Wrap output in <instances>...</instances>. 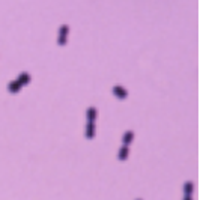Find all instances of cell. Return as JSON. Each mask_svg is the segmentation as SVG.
Here are the masks:
<instances>
[{
	"label": "cell",
	"instance_id": "1",
	"mask_svg": "<svg viewBox=\"0 0 200 200\" xmlns=\"http://www.w3.org/2000/svg\"><path fill=\"white\" fill-rule=\"evenodd\" d=\"M68 33H69V26L68 24H62L60 29H59V38H57V44L60 47L66 45V42H68Z\"/></svg>",
	"mask_w": 200,
	"mask_h": 200
},
{
	"label": "cell",
	"instance_id": "3",
	"mask_svg": "<svg viewBox=\"0 0 200 200\" xmlns=\"http://www.w3.org/2000/svg\"><path fill=\"white\" fill-rule=\"evenodd\" d=\"M113 93H115V96L116 98H119V99H125L126 96H128V92H126V89H123L122 86H115L113 87Z\"/></svg>",
	"mask_w": 200,
	"mask_h": 200
},
{
	"label": "cell",
	"instance_id": "6",
	"mask_svg": "<svg viewBox=\"0 0 200 200\" xmlns=\"http://www.w3.org/2000/svg\"><path fill=\"white\" fill-rule=\"evenodd\" d=\"M132 138H134V132H132V131H126V132L123 134V137H122L123 146H128V145L132 142Z\"/></svg>",
	"mask_w": 200,
	"mask_h": 200
},
{
	"label": "cell",
	"instance_id": "5",
	"mask_svg": "<svg viewBox=\"0 0 200 200\" xmlns=\"http://www.w3.org/2000/svg\"><path fill=\"white\" fill-rule=\"evenodd\" d=\"M17 80L20 81V84L21 86H26V84H29L30 80H32V77H30V74L29 72H21L20 75H18V78Z\"/></svg>",
	"mask_w": 200,
	"mask_h": 200
},
{
	"label": "cell",
	"instance_id": "2",
	"mask_svg": "<svg viewBox=\"0 0 200 200\" xmlns=\"http://www.w3.org/2000/svg\"><path fill=\"white\" fill-rule=\"evenodd\" d=\"M95 134H96V126H95V122H87V123H86V132H84L86 138H93V137H95Z\"/></svg>",
	"mask_w": 200,
	"mask_h": 200
},
{
	"label": "cell",
	"instance_id": "11",
	"mask_svg": "<svg viewBox=\"0 0 200 200\" xmlns=\"http://www.w3.org/2000/svg\"><path fill=\"white\" fill-rule=\"evenodd\" d=\"M137 200H142V199H137Z\"/></svg>",
	"mask_w": 200,
	"mask_h": 200
},
{
	"label": "cell",
	"instance_id": "10",
	"mask_svg": "<svg viewBox=\"0 0 200 200\" xmlns=\"http://www.w3.org/2000/svg\"><path fill=\"white\" fill-rule=\"evenodd\" d=\"M184 200H193V196H184Z\"/></svg>",
	"mask_w": 200,
	"mask_h": 200
},
{
	"label": "cell",
	"instance_id": "4",
	"mask_svg": "<svg viewBox=\"0 0 200 200\" xmlns=\"http://www.w3.org/2000/svg\"><path fill=\"white\" fill-rule=\"evenodd\" d=\"M21 84H20V81L18 80H12L8 83V90L11 92V93H18L20 90H21Z\"/></svg>",
	"mask_w": 200,
	"mask_h": 200
},
{
	"label": "cell",
	"instance_id": "8",
	"mask_svg": "<svg viewBox=\"0 0 200 200\" xmlns=\"http://www.w3.org/2000/svg\"><path fill=\"white\" fill-rule=\"evenodd\" d=\"M86 116H87V122H95V119H96V108L95 107H89L87 112H86Z\"/></svg>",
	"mask_w": 200,
	"mask_h": 200
},
{
	"label": "cell",
	"instance_id": "7",
	"mask_svg": "<svg viewBox=\"0 0 200 200\" xmlns=\"http://www.w3.org/2000/svg\"><path fill=\"white\" fill-rule=\"evenodd\" d=\"M128 154H129V148L122 145V148L119 149V155H118L119 161H125V160H126V158H128Z\"/></svg>",
	"mask_w": 200,
	"mask_h": 200
},
{
	"label": "cell",
	"instance_id": "9",
	"mask_svg": "<svg viewBox=\"0 0 200 200\" xmlns=\"http://www.w3.org/2000/svg\"><path fill=\"white\" fill-rule=\"evenodd\" d=\"M193 182H187L184 185V196H191L193 194Z\"/></svg>",
	"mask_w": 200,
	"mask_h": 200
}]
</instances>
